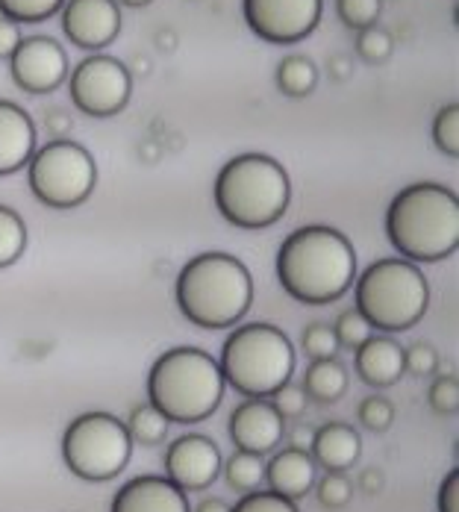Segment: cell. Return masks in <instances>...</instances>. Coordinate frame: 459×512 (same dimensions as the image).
<instances>
[{
  "label": "cell",
  "instance_id": "obj_40",
  "mask_svg": "<svg viewBox=\"0 0 459 512\" xmlns=\"http://www.w3.org/2000/svg\"><path fill=\"white\" fill-rule=\"evenodd\" d=\"M283 439H286V445H289V448H295V451H306V454H309L312 439H315V427H312V424H306V421H295V424H292V430H289V433H283Z\"/></svg>",
  "mask_w": 459,
  "mask_h": 512
},
{
  "label": "cell",
  "instance_id": "obj_25",
  "mask_svg": "<svg viewBox=\"0 0 459 512\" xmlns=\"http://www.w3.org/2000/svg\"><path fill=\"white\" fill-rule=\"evenodd\" d=\"M27 251V224L12 206L0 204V268L15 265Z\"/></svg>",
  "mask_w": 459,
  "mask_h": 512
},
{
  "label": "cell",
  "instance_id": "obj_43",
  "mask_svg": "<svg viewBox=\"0 0 459 512\" xmlns=\"http://www.w3.org/2000/svg\"><path fill=\"white\" fill-rule=\"evenodd\" d=\"M383 486H386V474L380 471V468H362V474H359V489L365 492V495H380L383 492Z\"/></svg>",
  "mask_w": 459,
  "mask_h": 512
},
{
  "label": "cell",
  "instance_id": "obj_22",
  "mask_svg": "<svg viewBox=\"0 0 459 512\" xmlns=\"http://www.w3.org/2000/svg\"><path fill=\"white\" fill-rule=\"evenodd\" d=\"M274 83L286 98H309L318 86V68L304 53H289L277 65Z\"/></svg>",
  "mask_w": 459,
  "mask_h": 512
},
{
  "label": "cell",
  "instance_id": "obj_6",
  "mask_svg": "<svg viewBox=\"0 0 459 512\" xmlns=\"http://www.w3.org/2000/svg\"><path fill=\"white\" fill-rule=\"evenodd\" d=\"M218 368L233 392L245 398H271L295 374V345L277 324H242L224 339Z\"/></svg>",
  "mask_w": 459,
  "mask_h": 512
},
{
  "label": "cell",
  "instance_id": "obj_35",
  "mask_svg": "<svg viewBox=\"0 0 459 512\" xmlns=\"http://www.w3.org/2000/svg\"><path fill=\"white\" fill-rule=\"evenodd\" d=\"M230 512H301L298 510V504L295 501H289V498H283V495H277V492H262V489H256V492H248V495H242V501L236 504V507H230Z\"/></svg>",
  "mask_w": 459,
  "mask_h": 512
},
{
  "label": "cell",
  "instance_id": "obj_14",
  "mask_svg": "<svg viewBox=\"0 0 459 512\" xmlns=\"http://www.w3.org/2000/svg\"><path fill=\"white\" fill-rule=\"evenodd\" d=\"M221 462H224L221 451L209 436L189 433V436H180L168 445L165 477L174 486H180L183 492H204L218 480Z\"/></svg>",
  "mask_w": 459,
  "mask_h": 512
},
{
  "label": "cell",
  "instance_id": "obj_46",
  "mask_svg": "<svg viewBox=\"0 0 459 512\" xmlns=\"http://www.w3.org/2000/svg\"><path fill=\"white\" fill-rule=\"evenodd\" d=\"M127 71H130V77H139V80H142V77H148V74H151V59H148V56H142V53H136Z\"/></svg>",
  "mask_w": 459,
  "mask_h": 512
},
{
  "label": "cell",
  "instance_id": "obj_42",
  "mask_svg": "<svg viewBox=\"0 0 459 512\" xmlns=\"http://www.w3.org/2000/svg\"><path fill=\"white\" fill-rule=\"evenodd\" d=\"M324 71H327V77H330V80H336V83H348V80H351V74H354V62H351V56H348V53H333V56L327 59Z\"/></svg>",
  "mask_w": 459,
  "mask_h": 512
},
{
  "label": "cell",
  "instance_id": "obj_10",
  "mask_svg": "<svg viewBox=\"0 0 459 512\" xmlns=\"http://www.w3.org/2000/svg\"><path fill=\"white\" fill-rule=\"evenodd\" d=\"M68 95L83 115L112 118L127 109L133 95V77L121 59L92 53L68 74Z\"/></svg>",
  "mask_w": 459,
  "mask_h": 512
},
{
  "label": "cell",
  "instance_id": "obj_7",
  "mask_svg": "<svg viewBox=\"0 0 459 512\" xmlns=\"http://www.w3.org/2000/svg\"><path fill=\"white\" fill-rule=\"evenodd\" d=\"M354 307L386 336L412 330L430 307V286L424 271L401 256L371 262L354 280Z\"/></svg>",
  "mask_w": 459,
  "mask_h": 512
},
{
  "label": "cell",
  "instance_id": "obj_37",
  "mask_svg": "<svg viewBox=\"0 0 459 512\" xmlns=\"http://www.w3.org/2000/svg\"><path fill=\"white\" fill-rule=\"evenodd\" d=\"M271 407L280 412V418L283 421H292V418H301L306 410V404H309V398H306L304 386H298V383H283L271 398Z\"/></svg>",
  "mask_w": 459,
  "mask_h": 512
},
{
  "label": "cell",
  "instance_id": "obj_36",
  "mask_svg": "<svg viewBox=\"0 0 459 512\" xmlns=\"http://www.w3.org/2000/svg\"><path fill=\"white\" fill-rule=\"evenodd\" d=\"M404 371L412 377H433L439 371V351L430 342H412L404 348Z\"/></svg>",
  "mask_w": 459,
  "mask_h": 512
},
{
  "label": "cell",
  "instance_id": "obj_39",
  "mask_svg": "<svg viewBox=\"0 0 459 512\" xmlns=\"http://www.w3.org/2000/svg\"><path fill=\"white\" fill-rule=\"evenodd\" d=\"M71 130H74V121L65 109H48L45 112V133L51 139H68Z\"/></svg>",
  "mask_w": 459,
  "mask_h": 512
},
{
  "label": "cell",
  "instance_id": "obj_41",
  "mask_svg": "<svg viewBox=\"0 0 459 512\" xmlns=\"http://www.w3.org/2000/svg\"><path fill=\"white\" fill-rule=\"evenodd\" d=\"M21 39H24L21 36V27L15 21H9V18L0 15V59H9Z\"/></svg>",
  "mask_w": 459,
  "mask_h": 512
},
{
  "label": "cell",
  "instance_id": "obj_24",
  "mask_svg": "<svg viewBox=\"0 0 459 512\" xmlns=\"http://www.w3.org/2000/svg\"><path fill=\"white\" fill-rule=\"evenodd\" d=\"M221 471H224V480L233 492H256L262 483H265V462L256 454H245V451H236L227 462H221Z\"/></svg>",
  "mask_w": 459,
  "mask_h": 512
},
{
  "label": "cell",
  "instance_id": "obj_3",
  "mask_svg": "<svg viewBox=\"0 0 459 512\" xmlns=\"http://www.w3.org/2000/svg\"><path fill=\"white\" fill-rule=\"evenodd\" d=\"M174 301L189 324L201 330H230L239 327L254 304V277L239 256L206 251L180 268Z\"/></svg>",
  "mask_w": 459,
  "mask_h": 512
},
{
  "label": "cell",
  "instance_id": "obj_4",
  "mask_svg": "<svg viewBox=\"0 0 459 512\" xmlns=\"http://www.w3.org/2000/svg\"><path fill=\"white\" fill-rule=\"evenodd\" d=\"M212 198L227 224L239 230H265L286 215L292 183L280 159L268 154H239L221 165Z\"/></svg>",
  "mask_w": 459,
  "mask_h": 512
},
{
  "label": "cell",
  "instance_id": "obj_2",
  "mask_svg": "<svg viewBox=\"0 0 459 512\" xmlns=\"http://www.w3.org/2000/svg\"><path fill=\"white\" fill-rule=\"evenodd\" d=\"M386 239L415 265L442 262L459 248V198L445 183H409L386 209Z\"/></svg>",
  "mask_w": 459,
  "mask_h": 512
},
{
  "label": "cell",
  "instance_id": "obj_16",
  "mask_svg": "<svg viewBox=\"0 0 459 512\" xmlns=\"http://www.w3.org/2000/svg\"><path fill=\"white\" fill-rule=\"evenodd\" d=\"M109 512H192V507L186 492L174 486L168 477L142 474L127 480L115 492Z\"/></svg>",
  "mask_w": 459,
  "mask_h": 512
},
{
  "label": "cell",
  "instance_id": "obj_11",
  "mask_svg": "<svg viewBox=\"0 0 459 512\" xmlns=\"http://www.w3.org/2000/svg\"><path fill=\"white\" fill-rule=\"evenodd\" d=\"M324 0H242L245 21L268 45H298L315 33Z\"/></svg>",
  "mask_w": 459,
  "mask_h": 512
},
{
  "label": "cell",
  "instance_id": "obj_19",
  "mask_svg": "<svg viewBox=\"0 0 459 512\" xmlns=\"http://www.w3.org/2000/svg\"><path fill=\"white\" fill-rule=\"evenodd\" d=\"M318 480V465L306 451H295V448H283L274 451L271 460L265 462V483L271 492L289 498V501H304L312 492Z\"/></svg>",
  "mask_w": 459,
  "mask_h": 512
},
{
  "label": "cell",
  "instance_id": "obj_31",
  "mask_svg": "<svg viewBox=\"0 0 459 512\" xmlns=\"http://www.w3.org/2000/svg\"><path fill=\"white\" fill-rule=\"evenodd\" d=\"M333 333L339 339V348H348V351H357L362 342L371 339V324L359 315L357 307L339 312L336 324H333Z\"/></svg>",
  "mask_w": 459,
  "mask_h": 512
},
{
  "label": "cell",
  "instance_id": "obj_47",
  "mask_svg": "<svg viewBox=\"0 0 459 512\" xmlns=\"http://www.w3.org/2000/svg\"><path fill=\"white\" fill-rule=\"evenodd\" d=\"M192 512H230V504L221 498H204Z\"/></svg>",
  "mask_w": 459,
  "mask_h": 512
},
{
  "label": "cell",
  "instance_id": "obj_13",
  "mask_svg": "<svg viewBox=\"0 0 459 512\" xmlns=\"http://www.w3.org/2000/svg\"><path fill=\"white\" fill-rule=\"evenodd\" d=\"M59 24L74 48L101 53L121 33V6L115 0H65Z\"/></svg>",
  "mask_w": 459,
  "mask_h": 512
},
{
  "label": "cell",
  "instance_id": "obj_23",
  "mask_svg": "<svg viewBox=\"0 0 459 512\" xmlns=\"http://www.w3.org/2000/svg\"><path fill=\"white\" fill-rule=\"evenodd\" d=\"M124 424H127V433H130L133 445H142V448H156L159 442H165L168 427H171V421L151 404L133 407Z\"/></svg>",
  "mask_w": 459,
  "mask_h": 512
},
{
  "label": "cell",
  "instance_id": "obj_48",
  "mask_svg": "<svg viewBox=\"0 0 459 512\" xmlns=\"http://www.w3.org/2000/svg\"><path fill=\"white\" fill-rule=\"evenodd\" d=\"M118 6H133V9H142V6H148L153 0H115Z\"/></svg>",
  "mask_w": 459,
  "mask_h": 512
},
{
  "label": "cell",
  "instance_id": "obj_18",
  "mask_svg": "<svg viewBox=\"0 0 459 512\" xmlns=\"http://www.w3.org/2000/svg\"><path fill=\"white\" fill-rule=\"evenodd\" d=\"M359 380L371 389H389L404 377V348L392 336H371L354 351Z\"/></svg>",
  "mask_w": 459,
  "mask_h": 512
},
{
  "label": "cell",
  "instance_id": "obj_28",
  "mask_svg": "<svg viewBox=\"0 0 459 512\" xmlns=\"http://www.w3.org/2000/svg\"><path fill=\"white\" fill-rule=\"evenodd\" d=\"M433 145L451 159L459 156V103H448L433 118Z\"/></svg>",
  "mask_w": 459,
  "mask_h": 512
},
{
  "label": "cell",
  "instance_id": "obj_21",
  "mask_svg": "<svg viewBox=\"0 0 459 512\" xmlns=\"http://www.w3.org/2000/svg\"><path fill=\"white\" fill-rule=\"evenodd\" d=\"M351 374L336 357L312 359L304 371V392L315 404H336L348 395Z\"/></svg>",
  "mask_w": 459,
  "mask_h": 512
},
{
  "label": "cell",
  "instance_id": "obj_34",
  "mask_svg": "<svg viewBox=\"0 0 459 512\" xmlns=\"http://www.w3.org/2000/svg\"><path fill=\"white\" fill-rule=\"evenodd\" d=\"M357 415L365 430H371V433H386V430L392 427V421H395V407H392L389 398L371 395V398H365V401L359 404Z\"/></svg>",
  "mask_w": 459,
  "mask_h": 512
},
{
  "label": "cell",
  "instance_id": "obj_17",
  "mask_svg": "<svg viewBox=\"0 0 459 512\" xmlns=\"http://www.w3.org/2000/svg\"><path fill=\"white\" fill-rule=\"evenodd\" d=\"M36 151V124L24 106L0 101V177L15 174Z\"/></svg>",
  "mask_w": 459,
  "mask_h": 512
},
{
  "label": "cell",
  "instance_id": "obj_33",
  "mask_svg": "<svg viewBox=\"0 0 459 512\" xmlns=\"http://www.w3.org/2000/svg\"><path fill=\"white\" fill-rule=\"evenodd\" d=\"M430 410L436 415H457L459 412V380L454 374H436L430 383Z\"/></svg>",
  "mask_w": 459,
  "mask_h": 512
},
{
  "label": "cell",
  "instance_id": "obj_45",
  "mask_svg": "<svg viewBox=\"0 0 459 512\" xmlns=\"http://www.w3.org/2000/svg\"><path fill=\"white\" fill-rule=\"evenodd\" d=\"M177 45H180V39H177V33H174V30L162 27V30L156 33V48H159L162 53H174L177 51Z\"/></svg>",
  "mask_w": 459,
  "mask_h": 512
},
{
  "label": "cell",
  "instance_id": "obj_26",
  "mask_svg": "<svg viewBox=\"0 0 459 512\" xmlns=\"http://www.w3.org/2000/svg\"><path fill=\"white\" fill-rule=\"evenodd\" d=\"M315 495H318V504L324 510L339 512L345 510L354 498V483L348 480L345 471H324L321 480H315Z\"/></svg>",
  "mask_w": 459,
  "mask_h": 512
},
{
  "label": "cell",
  "instance_id": "obj_8",
  "mask_svg": "<svg viewBox=\"0 0 459 512\" xmlns=\"http://www.w3.org/2000/svg\"><path fill=\"white\" fill-rule=\"evenodd\" d=\"M130 457L133 439L127 433V424L112 412H83L62 433L65 468L86 483H106L118 477Z\"/></svg>",
  "mask_w": 459,
  "mask_h": 512
},
{
  "label": "cell",
  "instance_id": "obj_1",
  "mask_svg": "<svg viewBox=\"0 0 459 512\" xmlns=\"http://www.w3.org/2000/svg\"><path fill=\"white\" fill-rule=\"evenodd\" d=\"M274 268L289 298L306 307H327L354 286L357 251L342 230L306 224L283 239Z\"/></svg>",
  "mask_w": 459,
  "mask_h": 512
},
{
  "label": "cell",
  "instance_id": "obj_15",
  "mask_svg": "<svg viewBox=\"0 0 459 512\" xmlns=\"http://www.w3.org/2000/svg\"><path fill=\"white\" fill-rule=\"evenodd\" d=\"M283 433H286V421L271 407L268 398H245L227 421V436L236 445V451L256 457L274 454L277 445L283 442Z\"/></svg>",
  "mask_w": 459,
  "mask_h": 512
},
{
  "label": "cell",
  "instance_id": "obj_29",
  "mask_svg": "<svg viewBox=\"0 0 459 512\" xmlns=\"http://www.w3.org/2000/svg\"><path fill=\"white\" fill-rule=\"evenodd\" d=\"M301 348L309 359H330L339 354V339L333 333V324L324 321H312L304 327L301 336Z\"/></svg>",
  "mask_w": 459,
  "mask_h": 512
},
{
  "label": "cell",
  "instance_id": "obj_12",
  "mask_svg": "<svg viewBox=\"0 0 459 512\" xmlns=\"http://www.w3.org/2000/svg\"><path fill=\"white\" fill-rule=\"evenodd\" d=\"M6 62H9L12 83L27 95H51L71 74L68 53L51 36L21 39Z\"/></svg>",
  "mask_w": 459,
  "mask_h": 512
},
{
  "label": "cell",
  "instance_id": "obj_38",
  "mask_svg": "<svg viewBox=\"0 0 459 512\" xmlns=\"http://www.w3.org/2000/svg\"><path fill=\"white\" fill-rule=\"evenodd\" d=\"M439 512H459V468H451L439 486Z\"/></svg>",
  "mask_w": 459,
  "mask_h": 512
},
{
  "label": "cell",
  "instance_id": "obj_20",
  "mask_svg": "<svg viewBox=\"0 0 459 512\" xmlns=\"http://www.w3.org/2000/svg\"><path fill=\"white\" fill-rule=\"evenodd\" d=\"M309 457L324 471H348L362 457V439L345 421H324L321 427H315Z\"/></svg>",
  "mask_w": 459,
  "mask_h": 512
},
{
  "label": "cell",
  "instance_id": "obj_5",
  "mask_svg": "<svg viewBox=\"0 0 459 512\" xmlns=\"http://www.w3.org/2000/svg\"><path fill=\"white\" fill-rule=\"evenodd\" d=\"M224 377L218 359L201 348H171L151 365L148 404L162 412L171 424H201L221 407Z\"/></svg>",
  "mask_w": 459,
  "mask_h": 512
},
{
  "label": "cell",
  "instance_id": "obj_27",
  "mask_svg": "<svg viewBox=\"0 0 459 512\" xmlns=\"http://www.w3.org/2000/svg\"><path fill=\"white\" fill-rule=\"evenodd\" d=\"M65 0H0V15L15 24H42L62 9Z\"/></svg>",
  "mask_w": 459,
  "mask_h": 512
},
{
  "label": "cell",
  "instance_id": "obj_9",
  "mask_svg": "<svg viewBox=\"0 0 459 512\" xmlns=\"http://www.w3.org/2000/svg\"><path fill=\"white\" fill-rule=\"evenodd\" d=\"M27 186L39 204L51 209H74L86 204L98 186L95 156L71 139H51L30 156Z\"/></svg>",
  "mask_w": 459,
  "mask_h": 512
},
{
  "label": "cell",
  "instance_id": "obj_32",
  "mask_svg": "<svg viewBox=\"0 0 459 512\" xmlns=\"http://www.w3.org/2000/svg\"><path fill=\"white\" fill-rule=\"evenodd\" d=\"M380 9H383V0H336V12H339L342 24L357 33L377 24Z\"/></svg>",
  "mask_w": 459,
  "mask_h": 512
},
{
  "label": "cell",
  "instance_id": "obj_30",
  "mask_svg": "<svg viewBox=\"0 0 459 512\" xmlns=\"http://www.w3.org/2000/svg\"><path fill=\"white\" fill-rule=\"evenodd\" d=\"M357 53L368 65H383L395 53V42H392V36L383 27L371 24V27H365V30L357 33Z\"/></svg>",
  "mask_w": 459,
  "mask_h": 512
},
{
  "label": "cell",
  "instance_id": "obj_44",
  "mask_svg": "<svg viewBox=\"0 0 459 512\" xmlns=\"http://www.w3.org/2000/svg\"><path fill=\"white\" fill-rule=\"evenodd\" d=\"M136 156L145 162V165H153V162H159V156H162V148H159V139H142L139 145H136Z\"/></svg>",
  "mask_w": 459,
  "mask_h": 512
}]
</instances>
